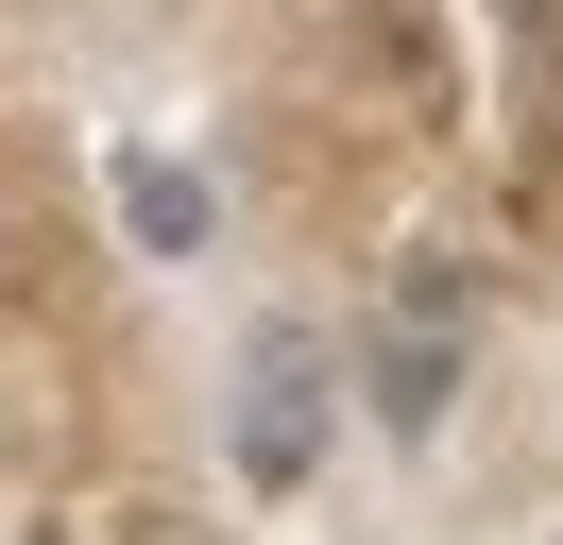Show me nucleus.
<instances>
[{"label":"nucleus","mask_w":563,"mask_h":545,"mask_svg":"<svg viewBox=\"0 0 563 545\" xmlns=\"http://www.w3.org/2000/svg\"><path fill=\"white\" fill-rule=\"evenodd\" d=\"M324 392H342L324 324H256V341H240V392H222V460H240V494H308V477H324Z\"/></svg>","instance_id":"f257e3e1"},{"label":"nucleus","mask_w":563,"mask_h":545,"mask_svg":"<svg viewBox=\"0 0 563 545\" xmlns=\"http://www.w3.org/2000/svg\"><path fill=\"white\" fill-rule=\"evenodd\" d=\"M461 358H478V290H461V272L444 256H410V272H393V307H376V358H358V375H376V426H444V392H461Z\"/></svg>","instance_id":"f03ea898"},{"label":"nucleus","mask_w":563,"mask_h":545,"mask_svg":"<svg viewBox=\"0 0 563 545\" xmlns=\"http://www.w3.org/2000/svg\"><path fill=\"white\" fill-rule=\"evenodd\" d=\"M120 222H137V256H206L222 188H206L188 154H120Z\"/></svg>","instance_id":"7ed1b4c3"}]
</instances>
